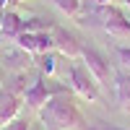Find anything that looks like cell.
Wrapping results in <instances>:
<instances>
[{
    "mask_svg": "<svg viewBox=\"0 0 130 130\" xmlns=\"http://www.w3.org/2000/svg\"><path fill=\"white\" fill-rule=\"evenodd\" d=\"M39 112H42V120L55 130H91V125L86 122L83 112L78 109L75 99L68 91L55 94Z\"/></svg>",
    "mask_w": 130,
    "mask_h": 130,
    "instance_id": "1",
    "label": "cell"
},
{
    "mask_svg": "<svg viewBox=\"0 0 130 130\" xmlns=\"http://www.w3.org/2000/svg\"><path fill=\"white\" fill-rule=\"evenodd\" d=\"M68 86L86 102H99L102 99L99 83L94 81V75L89 73V68H86L83 62H75V65L68 68Z\"/></svg>",
    "mask_w": 130,
    "mask_h": 130,
    "instance_id": "2",
    "label": "cell"
},
{
    "mask_svg": "<svg viewBox=\"0 0 130 130\" xmlns=\"http://www.w3.org/2000/svg\"><path fill=\"white\" fill-rule=\"evenodd\" d=\"M81 60H83V65L89 68V73L94 75V81L99 83V86H109V83L115 81V70H112V65H109V60H107L99 50H94V47H83Z\"/></svg>",
    "mask_w": 130,
    "mask_h": 130,
    "instance_id": "3",
    "label": "cell"
},
{
    "mask_svg": "<svg viewBox=\"0 0 130 130\" xmlns=\"http://www.w3.org/2000/svg\"><path fill=\"white\" fill-rule=\"evenodd\" d=\"M104 31L109 37H117V39H127L130 37V18L122 13V8L104 5Z\"/></svg>",
    "mask_w": 130,
    "mask_h": 130,
    "instance_id": "4",
    "label": "cell"
},
{
    "mask_svg": "<svg viewBox=\"0 0 130 130\" xmlns=\"http://www.w3.org/2000/svg\"><path fill=\"white\" fill-rule=\"evenodd\" d=\"M60 91H68V89H52V86H50L44 78H37V81L24 91V104H29L31 109H37V112H39L42 107H44L55 94H60Z\"/></svg>",
    "mask_w": 130,
    "mask_h": 130,
    "instance_id": "5",
    "label": "cell"
},
{
    "mask_svg": "<svg viewBox=\"0 0 130 130\" xmlns=\"http://www.w3.org/2000/svg\"><path fill=\"white\" fill-rule=\"evenodd\" d=\"M52 39H55V52H60L62 57H68V60H78L81 57L83 44L75 39V34H70L68 29L52 26Z\"/></svg>",
    "mask_w": 130,
    "mask_h": 130,
    "instance_id": "6",
    "label": "cell"
},
{
    "mask_svg": "<svg viewBox=\"0 0 130 130\" xmlns=\"http://www.w3.org/2000/svg\"><path fill=\"white\" fill-rule=\"evenodd\" d=\"M21 102H24V96L16 94L13 89H0V125H8L10 120L18 117Z\"/></svg>",
    "mask_w": 130,
    "mask_h": 130,
    "instance_id": "7",
    "label": "cell"
},
{
    "mask_svg": "<svg viewBox=\"0 0 130 130\" xmlns=\"http://www.w3.org/2000/svg\"><path fill=\"white\" fill-rule=\"evenodd\" d=\"M115 96L120 109L130 112V73H115Z\"/></svg>",
    "mask_w": 130,
    "mask_h": 130,
    "instance_id": "8",
    "label": "cell"
},
{
    "mask_svg": "<svg viewBox=\"0 0 130 130\" xmlns=\"http://www.w3.org/2000/svg\"><path fill=\"white\" fill-rule=\"evenodd\" d=\"M21 31H24V18H21L16 10H5L3 13V26H0V37L16 39Z\"/></svg>",
    "mask_w": 130,
    "mask_h": 130,
    "instance_id": "9",
    "label": "cell"
},
{
    "mask_svg": "<svg viewBox=\"0 0 130 130\" xmlns=\"http://www.w3.org/2000/svg\"><path fill=\"white\" fill-rule=\"evenodd\" d=\"M31 62H34V55H29V52H26V50H21L18 44H16L13 50H8V52H5V65L16 68L18 73H24Z\"/></svg>",
    "mask_w": 130,
    "mask_h": 130,
    "instance_id": "10",
    "label": "cell"
},
{
    "mask_svg": "<svg viewBox=\"0 0 130 130\" xmlns=\"http://www.w3.org/2000/svg\"><path fill=\"white\" fill-rule=\"evenodd\" d=\"M37 65H39V70H42V73L52 75V73L57 70V62H55V52H44V55H37Z\"/></svg>",
    "mask_w": 130,
    "mask_h": 130,
    "instance_id": "11",
    "label": "cell"
},
{
    "mask_svg": "<svg viewBox=\"0 0 130 130\" xmlns=\"http://www.w3.org/2000/svg\"><path fill=\"white\" fill-rule=\"evenodd\" d=\"M52 3H55L60 10L65 16H81V0H52Z\"/></svg>",
    "mask_w": 130,
    "mask_h": 130,
    "instance_id": "12",
    "label": "cell"
},
{
    "mask_svg": "<svg viewBox=\"0 0 130 130\" xmlns=\"http://www.w3.org/2000/svg\"><path fill=\"white\" fill-rule=\"evenodd\" d=\"M3 130H31V120H21V117H16V120H10Z\"/></svg>",
    "mask_w": 130,
    "mask_h": 130,
    "instance_id": "13",
    "label": "cell"
},
{
    "mask_svg": "<svg viewBox=\"0 0 130 130\" xmlns=\"http://www.w3.org/2000/svg\"><path fill=\"white\" fill-rule=\"evenodd\" d=\"M115 52H117V57H120V62H122L125 68L130 70V47H122V44H117V50H115Z\"/></svg>",
    "mask_w": 130,
    "mask_h": 130,
    "instance_id": "14",
    "label": "cell"
},
{
    "mask_svg": "<svg viewBox=\"0 0 130 130\" xmlns=\"http://www.w3.org/2000/svg\"><path fill=\"white\" fill-rule=\"evenodd\" d=\"M91 130H125V127H117V125H109V122H96V125H91Z\"/></svg>",
    "mask_w": 130,
    "mask_h": 130,
    "instance_id": "15",
    "label": "cell"
},
{
    "mask_svg": "<svg viewBox=\"0 0 130 130\" xmlns=\"http://www.w3.org/2000/svg\"><path fill=\"white\" fill-rule=\"evenodd\" d=\"M94 3L104 8V5H117V3H122V0H94Z\"/></svg>",
    "mask_w": 130,
    "mask_h": 130,
    "instance_id": "16",
    "label": "cell"
},
{
    "mask_svg": "<svg viewBox=\"0 0 130 130\" xmlns=\"http://www.w3.org/2000/svg\"><path fill=\"white\" fill-rule=\"evenodd\" d=\"M5 86V73H3V68H0V89Z\"/></svg>",
    "mask_w": 130,
    "mask_h": 130,
    "instance_id": "17",
    "label": "cell"
},
{
    "mask_svg": "<svg viewBox=\"0 0 130 130\" xmlns=\"http://www.w3.org/2000/svg\"><path fill=\"white\" fill-rule=\"evenodd\" d=\"M31 130H47V127H39V125H34V122H31Z\"/></svg>",
    "mask_w": 130,
    "mask_h": 130,
    "instance_id": "18",
    "label": "cell"
},
{
    "mask_svg": "<svg viewBox=\"0 0 130 130\" xmlns=\"http://www.w3.org/2000/svg\"><path fill=\"white\" fill-rule=\"evenodd\" d=\"M5 5H8V0H0V10H3V8H5Z\"/></svg>",
    "mask_w": 130,
    "mask_h": 130,
    "instance_id": "19",
    "label": "cell"
},
{
    "mask_svg": "<svg viewBox=\"0 0 130 130\" xmlns=\"http://www.w3.org/2000/svg\"><path fill=\"white\" fill-rule=\"evenodd\" d=\"M3 13H5V10H0V26H3Z\"/></svg>",
    "mask_w": 130,
    "mask_h": 130,
    "instance_id": "20",
    "label": "cell"
},
{
    "mask_svg": "<svg viewBox=\"0 0 130 130\" xmlns=\"http://www.w3.org/2000/svg\"><path fill=\"white\" fill-rule=\"evenodd\" d=\"M122 5H127V8H130V0H122Z\"/></svg>",
    "mask_w": 130,
    "mask_h": 130,
    "instance_id": "21",
    "label": "cell"
}]
</instances>
